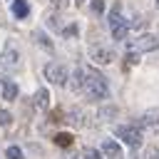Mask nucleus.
I'll return each mask as SVG.
<instances>
[{"instance_id": "obj_15", "label": "nucleus", "mask_w": 159, "mask_h": 159, "mask_svg": "<svg viewBox=\"0 0 159 159\" xmlns=\"http://www.w3.org/2000/svg\"><path fill=\"white\" fill-rule=\"evenodd\" d=\"M72 142H75V137L67 134V132H57L55 134V144L57 147H72Z\"/></svg>"}, {"instance_id": "obj_14", "label": "nucleus", "mask_w": 159, "mask_h": 159, "mask_svg": "<svg viewBox=\"0 0 159 159\" xmlns=\"http://www.w3.org/2000/svg\"><path fill=\"white\" fill-rule=\"evenodd\" d=\"M2 97L5 99H15L17 97V84L12 80H2Z\"/></svg>"}, {"instance_id": "obj_13", "label": "nucleus", "mask_w": 159, "mask_h": 159, "mask_svg": "<svg viewBox=\"0 0 159 159\" xmlns=\"http://www.w3.org/2000/svg\"><path fill=\"white\" fill-rule=\"evenodd\" d=\"M12 15H15L17 20L27 17V15H30V5H27V0H12Z\"/></svg>"}, {"instance_id": "obj_22", "label": "nucleus", "mask_w": 159, "mask_h": 159, "mask_svg": "<svg viewBox=\"0 0 159 159\" xmlns=\"http://www.w3.org/2000/svg\"><path fill=\"white\" fill-rule=\"evenodd\" d=\"M82 157H84V159H102V154H99V152H97V149H92V147H87V149H84V154H82Z\"/></svg>"}, {"instance_id": "obj_6", "label": "nucleus", "mask_w": 159, "mask_h": 159, "mask_svg": "<svg viewBox=\"0 0 159 159\" xmlns=\"http://www.w3.org/2000/svg\"><path fill=\"white\" fill-rule=\"evenodd\" d=\"M0 67H2V70H10V72L20 67V55H17L15 47H7V50L0 55Z\"/></svg>"}, {"instance_id": "obj_21", "label": "nucleus", "mask_w": 159, "mask_h": 159, "mask_svg": "<svg viewBox=\"0 0 159 159\" xmlns=\"http://www.w3.org/2000/svg\"><path fill=\"white\" fill-rule=\"evenodd\" d=\"M92 12L94 15H102L104 12V0H92Z\"/></svg>"}, {"instance_id": "obj_20", "label": "nucleus", "mask_w": 159, "mask_h": 159, "mask_svg": "<svg viewBox=\"0 0 159 159\" xmlns=\"http://www.w3.org/2000/svg\"><path fill=\"white\" fill-rule=\"evenodd\" d=\"M10 122H12V114L7 109H0V127H7Z\"/></svg>"}, {"instance_id": "obj_23", "label": "nucleus", "mask_w": 159, "mask_h": 159, "mask_svg": "<svg viewBox=\"0 0 159 159\" xmlns=\"http://www.w3.org/2000/svg\"><path fill=\"white\" fill-rule=\"evenodd\" d=\"M50 7L52 10H65L67 7V0H50Z\"/></svg>"}, {"instance_id": "obj_10", "label": "nucleus", "mask_w": 159, "mask_h": 159, "mask_svg": "<svg viewBox=\"0 0 159 159\" xmlns=\"http://www.w3.org/2000/svg\"><path fill=\"white\" fill-rule=\"evenodd\" d=\"M139 127H159V109H149L142 114Z\"/></svg>"}, {"instance_id": "obj_8", "label": "nucleus", "mask_w": 159, "mask_h": 159, "mask_svg": "<svg viewBox=\"0 0 159 159\" xmlns=\"http://www.w3.org/2000/svg\"><path fill=\"white\" fill-rule=\"evenodd\" d=\"M102 154L107 159H122V147L114 142V139H104L102 142Z\"/></svg>"}, {"instance_id": "obj_3", "label": "nucleus", "mask_w": 159, "mask_h": 159, "mask_svg": "<svg viewBox=\"0 0 159 159\" xmlns=\"http://www.w3.org/2000/svg\"><path fill=\"white\" fill-rule=\"evenodd\" d=\"M114 134H117L122 142H127L129 147H134V149H137V147H142V139H144V137H142V127H139V124H119V127L114 129Z\"/></svg>"}, {"instance_id": "obj_25", "label": "nucleus", "mask_w": 159, "mask_h": 159, "mask_svg": "<svg viewBox=\"0 0 159 159\" xmlns=\"http://www.w3.org/2000/svg\"><path fill=\"white\" fill-rule=\"evenodd\" d=\"M50 122H65V114H62L60 109H55V112L50 114Z\"/></svg>"}, {"instance_id": "obj_9", "label": "nucleus", "mask_w": 159, "mask_h": 159, "mask_svg": "<svg viewBox=\"0 0 159 159\" xmlns=\"http://www.w3.org/2000/svg\"><path fill=\"white\" fill-rule=\"evenodd\" d=\"M32 104H35L37 109H47V107H50V92H47L45 87H40V89L35 92V97H32Z\"/></svg>"}, {"instance_id": "obj_5", "label": "nucleus", "mask_w": 159, "mask_h": 159, "mask_svg": "<svg viewBox=\"0 0 159 159\" xmlns=\"http://www.w3.org/2000/svg\"><path fill=\"white\" fill-rule=\"evenodd\" d=\"M157 47H159V37H157V35H149V32H144V35H139L137 40L129 42V50H134V52H152V50H157Z\"/></svg>"}, {"instance_id": "obj_12", "label": "nucleus", "mask_w": 159, "mask_h": 159, "mask_svg": "<svg viewBox=\"0 0 159 159\" xmlns=\"http://www.w3.org/2000/svg\"><path fill=\"white\" fill-rule=\"evenodd\" d=\"M67 122H70L72 127H84V112L77 109V107L67 109Z\"/></svg>"}, {"instance_id": "obj_7", "label": "nucleus", "mask_w": 159, "mask_h": 159, "mask_svg": "<svg viewBox=\"0 0 159 159\" xmlns=\"http://www.w3.org/2000/svg\"><path fill=\"white\" fill-rule=\"evenodd\" d=\"M92 60L97 62V65H109L112 60H114V52L109 50V47H92Z\"/></svg>"}, {"instance_id": "obj_26", "label": "nucleus", "mask_w": 159, "mask_h": 159, "mask_svg": "<svg viewBox=\"0 0 159 159\" xmlns=\"http://www.w3.org/2000/svg\"><path fill=\"white\" fill-rule=\"evenodd\" d=\"M75 2H77V5H82V2H84V0H75Z\"/></svg>"}, {"instance_id": "obj_16", "label": "nucleus", "mask_w": 159, "mask_h": 159, "mask_svg": "<svg viewBox=\"0 0 159 159\" xmlns=\"http://www.w3.org/2000/svg\"><path fill=\"white\" fill-rule=\"evenodd\" d=\"M32 37H35V42H37V45H42L45 50H52V42H50V37H47L42 30H35V32H32Z\"/></svg>"}, {"instance_id": "obj_2", "label": "nucleus", "mask_w": 159, "mask_h": 159, "mask_svg": "<svg viewBox=\"0 0 159 159\" xmlns=\"http://www.w3.org/2000/svg\"><path fill=\"white\" fill-rule=\"evenodd\" d=\"M109 30H112V37L114 40H124L127 37V32H129V22L122 17V5L119 2H114V7H112V12H109Z\"/></svg>"}, {"instance_id": "obj_18", "label": "nucleus", "mask_w": 159, "mask_h": 159, "mask_svg": "<svg viewBox=\"0 0 159 159\" xmlns=\"http://www.w3.org/2000/svg\"><path fill=\"white\" fill-rule=\"evenodd\" d=\"M5 157L7 159H22V149L20 147H7L5 149Z\"/></svg>"}, {"instance_id": "obj_17", "label": "nucleus", "mask_w": 159, "mask_h": 159, "mask_svg": "<svg viewBox=\"0 0 159 159\" xmlns=\"http://www.w3.org/2000/svg\"><path fill=\"white\" fill-rule=\"evenodd\" d=\"M137 62H139V52L129 50V52L124 55V70H127V67H132V65H137Z\"/></svg>"}, {"instance_id": "obj_11", "label": "nucleus", "mask_w": 159, "mask_h": 159, "mask_svg": "<svg viewBox=\"0 0 159 159\" xmlns=\"http://www.w3.org/2000/svg\"><path fill=\"white\" fill-rule=\"evenodd\" d=\"M70 87H72V92H82V87H84V67H77V70L72 72Z\"/></svg>"}, {"instance_id": "obj_19", "label": "nucleus", "mask_w": 159, "mask_h": 159, "mask_svg": "<svg viewBox=\"0 0 159 159\" xmlns=\"http://www.w3.org/2000/svg\"><path fill=\"white\" fill-rule=\"evenodd\" d=\"M114 114H117V107H102V109H99V117H102V119H112Z\"/></svg>"}, {"instance_id": "obj_27", "label": "nucleus", "mask_w": 159, "mask_h": 159, "mask_svg": "<svg viewBox=\"0 0 159 159\" xmlns=\"http://www.w3.org/2000/svg\"><path fill=\"white\" fill-rule=\"evenodd\" d=\"M157 7H159V0H157Z\"/></svg>"}, {"instance_id": "obj_24", "label": "nucleus", "mask_w": 159, "mask_h": 159, "mask_svg": "<svg viewBox=\"0 0 159 159\" xmlns=\"http://www.w3.org/2000/svg\"><path fill=\"white\" fill-rule=\"evenodd\" d=\"M62 35H65V37H75V35H77V25H70V27H65V30H62Z\"/></svg>"}, {"instance_id": "obj_4", "label": "nucleus", "mask_w": 159, "mask_h": 159, "mask_svg": "<svg viewBox=\"0 0 159 159\" xmlns=\"http://www.w3.org/2000/svg\"><path fill=\"white\" fill-rule=\"evenodd\" d=\"M45 80H50V82H52V84H57V87L67 84V80H70L67 67H65V65H60V62H50V65H45Z\"/></svg>"}, {"instance_id": "obj_1", "label": "nucleus", "mask_w": 159, "mask_h": 159, "mask_svg": "<svg viewBox=\"0 0 159 159\" xmlns=\"http://www.w3.org/2000/svg\"><path fill=\"white\" fill-rule=\"evenodd\" d=\"M82 92L87 94V99H92V102H99V99H104L107 97V80H104V75L102 72H97L94 67H87L84 70V87H82Z\"/></svg>"}]
</instances>
